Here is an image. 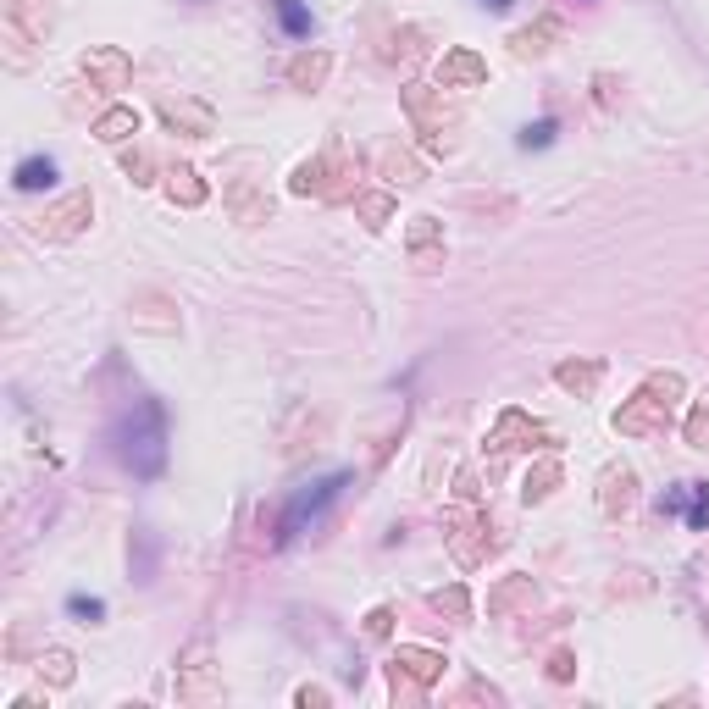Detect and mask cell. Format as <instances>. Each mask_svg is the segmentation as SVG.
Listing matches in <instances>:
<instances>
[{"label": "cell", "mask_w": 709, "mask_h": 709, "mask_svg": "<svg viewBox=\"0 0 709 709\" xmlns=\"http://www.w3.org/2000/svg\"><path fill=\"white\" fill-rule=\"evenodd\" d=\"M111 444H117V460L133 477H161V466H167V410L156 399H139L111 427Z\"/></svg>", "instance_id": "cell-1"}, {"label": "cell", "mask_w": 709, "mask_h": 709, "mask_svg": "<svg viewBox=\"0 0 709 709\" xmlns=\"http://www.w3.org/2000/svg\"><path fill=\"white\" fill-rule=\"evenodd\" d=\"M676 399H682V377L676 372H660L649 383L637 388L621 410H615V433L621 438H643V433H665V421H671Z\"/></svg>", "instance_id": "cell-2"}, {"label": "cell", "mask_w": 709, "mask_h": 709, "mask_svg": "<svg viewBox=\"0 0 709 709\" xmlns=\"http://www.w3.org/2000/svg\"><path fill=\"white\" fill-rule=\"evenodd\" d=\"M405 106H410V117H416V128L427 133V145L444 156V150H449L444 133L455 128V111L444 106V95H438V89H427V84H405Z\"/></svg>", "instance_id": "cell-3"}, {"label": "cell", "mask_w": 709, "mask_h": 709, "mask_svg": "<svg viewBox=\"0 0 709 709\" xmlns=\"http://www.w3.org/2000/svg\"><path fill=\"white\" fill-rule=\"evenodd\" d=\"M344 488H349V477H344V471H333V477H322L311 493H294V499H289V510H283V527H277V543H289L294 532H300L305 521H311L316 510H322V505H333V499H338Z\"/></svg>", "instance_id": "cell-4"}, {"label": "cell", "mask_w": 709, "mask_h": 709, "mask_svg": "<svg viewBox=\"0 0 709 709\" xmlns=\"http://www.w3.org/2000/svg\"><path fill=\"white\" fill-rule=\"evenodd\" d=\"M0 12H6V34L12 45H39L50 28V6L45 0H0Z\"/></svg>", "instance_id": "cell-5"}, {"label": "cell", "mask_w": 709, "mask_h": 709, "mask_svg": "<svg viewBox=\"0 0 709 709\" xmlns=\"http://www.w3.org/2000/svg\"><path fill=\"white\" fill-rule=\"evenodd\" d=\"M84 78H89V84H100V89H128V78H133L128 50H117V45L84 50Z\"/></svg>", "instance_id": "cell-6"}, {"label": "cell", "mask_w": 709, "mask_h": 709, "mask_svg": "<svg viewBox=\"0 0 709 709\" xmlns=\"http://www.w3.org/2000/svg\"><path fill=\"white\" fill-rule=\"evenodd\" d=\"M438 84L444 89H482L488 84V61H482L477 50H444V61H438Z\"/></svg>", "instance_id": "cell-7"}, {"label": "cell", "mask_w": 709, "mask_h": 709, "mask_svg": "<svg viewBox=\"0 0 709 709\" xmlns=\"http://www.w3.org/2000/svg\"><path fill=\"white\" fill-rule=\"evenodd\" d=\"M405 244H410V261H416L421 272L444 266V222H433V217H410Z\"/></svg>", "instance_id": "cell-8"}, {"label": "cell", "mask_w": 709, "mask_h": 709, "mask_svg": "<svg viewBox=\"0 0 709 709\" xmlns=\"http://www.w3.org/2000/svg\"><path fill=\"white\" fill-rule=\"evenodd\" d=\"M217 693V676H211V649L194 643L178 665V698H211Z\"/></svg>", "instance_id": "cell-9"}, {"label": "cell", "mask_w": 709, "mask_h": 709, "mask_svg": "<svg viewBox=\"0 0 709 709\" xmlns=\"http://www.w3.org/2000/svg\"><path fill=\"white\" fill-rule=\"evenodd\" d=\"M89 217H95V200H89V194H73V200H61L50 217H39V233H45V239H73Z\"/></svg>", "instance_id": "cell-10"}, {"label": "cell", "mask_w": 709, "mask_h": 709, "mask_svg": "<svg viewBox=\"0 0 709 709\" xmlns=\"http://www.w3.org/2000/svg\"><path fill=\"white\" fill-rule=\"evenodd\" d=\"M161 117H167L178 133H189V139H205V133H211V122H217V117H211V106H200V100H183V95H178V100L161 95Z\"/></svg>", "instance_id": "cell-11"}, {"label": "cell", "mask_w": 709, "mask_h": 709, "mask_svg": "<svg viewBox=\"0 0 709 709\" xmlns=\"http://www.w3.org/2000/svg\"><path fill=\"white\" fill-rule=\"evenodd\" d=\"M444 654L438 649H416V643H405V649L394 654V671H405L410 682H438V676H444Z\"/></svg>", "instance_id": "cell-12"}, {"label": "cell", "mask_w": 709, "mask_h": 709, "mask_svg": "<svg viewBox=\"0 0 709 709\" xmlns=\"http://www.w3.org/2000/svg\"><path fill=\"white\" fill-rule=\"evenodd\" d=\"M327 73H333V56H327V50H311V56H294L289 61V84L305 89V95H311V89H322Z\"/></svg>", "instance_id": "cell-13"}, {"label": "cell", "mask_w": 709, "mask_h": 709, "mask_svg": "<svg viewBox=\"0 0 709 709\" xmlns=\"http://www.w3.org/2000/svg\"><path fill=\"white\" fill-rule=\"evenodd\" d=\"M139 133V111L133 106H111L95 117V139H106V145H122V139H133Z\"/></svg>", "instance_id": "cell-14"}, {"label": "cell", "mask_w": 709, "mask_h": 709, "mask_svg": "<svg viewBox=\"0 0 709 709\" xmlns=\"http://www.w3.org/2000/svg\"><path fill=\"white\" fill-rule=\"evenodd\" d=\"M599 377H604V366H599V361H560V366H554V383L571 388V394H582V399H588L593 388H599Z\"/></svg>", "instance_id": "cell-15"}, {"label": "cell", "mask_w": 709, "mask_h": 709, "mask_svg": "<svg viewBox=\"0 0 709 709\" xmlns=\"http://www.w3.org/2000/svg\"><path fill=\"white\" fill-rule=\"evenodd\" d=\"M12 183H17V194H39V189H56V161H50V156H28V161H17Z\"/></svg>", "instance_id": "cell-16"}, {"label": "cell", "mask_w": 709, "mask_h": 709, "mask_svg": "<svg viewBox=\"0 0 709 709\" xmlns=\"http://www.w3.org/2000/svg\"><path fill=\"white\" fill-rule=\"evenodd\" d=\"M632 488H637V477H632L626 466H610V471H604V493H599L604 516H615V510H632Z\"/></svg>", "instance_id": "cell-17"}, {"label": "cell", "mask_w": 709, "mask_h": 709, "mask_svg": "<svg viewBox=\"0 0 709 709\" xmlns=\"http://www.w3.org/2000/svg\"><path fill=\"white\" fill-rule=\"evenodd\" d=\"M272 12H277V23H283V34H289V39H311L316 17H311L305 0H272Z\"/></svg>", "instance_id": "cell-18"}, {"label": "cell", "mask_w": 709, "mask_h": 709, "mask_svg": "<svg viewBox=\"0 0 709 709\" xmlns=\"http://www.w3.org/2000/svg\"><path fill=\"white\" fill-rule=\"evenodd\" d=\"M167 194H172L178 205H189V211H194V205H205L200 172H194V167H172V172H167Z\"/></svg>", "instance_id": "cell-19"}, {"label": "cell", "mask_w": 709, "mask_h": 709, "mask_svg": "<svg viewBox=\"0 0 709 709\" xmlns=\"http://www.w3.org/2000/svg\"><path fill=\"white\" fill-rule=\"evenodd\" d=\"M560 34V23H554V17H543L538 28H521L516 39H510V45H516V56H543V50H549V39Z\"/></svg>", "instance_id": "cell-20"}, {"label": "cell", "mask_w": 709, "mask_h": 709, "mask_svg": "<svg viewBox=\"0 0 709 709\" xmlns=\"http://www.w3.org/2000/svg\"><path fill=\"white\" fill-rule=\"evenodd\" d=\"M355 211L366 217V228H388V217H394V194H355Z\"/></svg>", "instance_id": "cell-21"}, {"label": "cell", "mask_w": 709, "mask_h": 709, "mask_svg": "<svg viewBox=\"0 0 709 709\" xmlns=\"http://www.w3.org/2000/svg\"><path fill=\"white\" fill-rule=\"evenodd\" d=\"M554 482H560V466H554V460H549V466H538V471H532V477H527V488H521V499H527V505H543V499H549V488H554Z\"/></svg>", "instance_id": "cell-22"}, {"label": "cell", "mask_w": 709, "mask_h": 709, "mask_svg": "<svg viewBox=\"0 0 709 709\" xmlns=\"http://www.w3.org/2000/svg\"><path fill=\"white\" fill-rule=\"evenodd\" d=\"M39 676H50L56 687H67V682H73V654H67V649H50L45 660H39Z\"/></svg>", "instance_id": "cell-23"}, {"label": "cell", "mask_w": 709, "mask_h": 709, "mask_svg": "<svg viewBox=\"0 0 709 709\" xmlns=\"http://www.w3.org/2000/svg\"><path fill=\"white\" fill-rule=\"evenodd\" d=\"M554 133H560V122H554V117L527 122V128H521V150H543V145H554Z\"/></svg>", "instance_id": "cell-24"}, {"label": "cell", "mask_w": 709, "mask_h": 709, "mask_svg": "<svg viewBox=\"0 0 709 709\" xmlns=\"http://www.w3.org/2000/svg\"><path fill=\"white\" fill-rule=\"evenodd\" d=\"M383 172H388L394 183H421V167H416L410 156H399V150H388V156H383Z\"/></svg>", "instance_id": "cell-25"}, {"label": "cell", "mask_w": 709, "mask_h": 709, "mask_svg": "<svg viewBox=\"0 0 709 709\" xmlns=\"http://www.w3.org/2000/svg\"><path fill=\"white\" fill-rule=\"evenodd\" d=\"M67 610H73V615H78V621H84V626L106 621V604H100V599H89V593H73V599H67Z\"/></svg>", "instance_id": "cell-26"}, {"label": "cell", "mask_w": 709, "mask_h": 709, "mask_svg": "<svg viewBox=\"0 0 709 709\" xmlns=\"http://www.w3.org/2000/svg\"><path fill=\"white\" fill-rule=\"evenodd\" d=\"M687 527H693V532L709 527V482H693V510H687Z\"/></svg>", "instance_id": "cell-27"}, {"label": "cell", "mask_w": 709, "mask_h": 709, "mask_svg": "<svg viewBox=\"0 0 709 709\" xmlns=\"http://www.w3.org/2000/svg\"><path fill=\"white\" fill-rule=\"evenodd\" d=\"M122 172H128L133 183H150V156L145 150H128V156H122Z\"/></svg>", "instance_id": "cell-28"}, {"label": "cell", "mask_w": 709, "mask_h": 709, "mask_svg": "<svg viewBox=\"0 0 709 709\" xmlns=\"http://www.w3.org/2000/svg\"><path fill=\"white\" fill-rule=\"evenodd\" d=\"M433 610H449V615H466V588H449V593H433Z\"/></svg>", "instance_id": "cell-29"}, {"label": "cell", "mask_w": 709, "mask_h": 709, "mask_svg": "<svg viewBox=\"0 0 709 709\" xmlns=\"http://www.w3.org/2000/svg\"><path fill=\"white\" fill-rule=\"evenodd\" d=\"M388 626H394V610H372V615H366V637H388Z\"/></svg>", "instance_id": "cell-30"}, {"label": "cell", "mask_w": 709, "mask_h": 709, "mask_svg": "<svg viewBox=\"0 0 709 709\" xmlns=\"http://www.w3.org/2000/svg\"><path fill=\"white\" fill-rule=\"evenodd\" d=\"M571 671H577L571 654H554V660H549V682H571Z\"/></svg>", "instance_id": "cell-31"}, {"label": "cell", "mask_w": 709, "mask_h": 709, "mask_svg": "<svg viewBox=\"0 0 709 709\" xmlns=\"http://www.w3.org/2000/svg\"><path fill=\"white\" fill-rule=\"evenodd\" d=\"M300 704H305V709H311V704H327V693H322V687H300Z\"/></svg>", "instance_id": "cell-32"}, {"label": "cell", "mask_w": 709, "mask_h": 709, "mask_svg": "<svg viewBox=\"0 0 709 709\" xmlns=\"http://www.w3.org/2000/svg\"><path fill=\"white\" fill-rule=\"evenodd\" d=\"M482 6H493V12H505V6H510V0H482Z\"/></svg>", "instance_id": "cell-33"}]
</instances>
